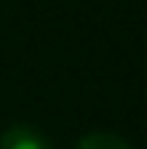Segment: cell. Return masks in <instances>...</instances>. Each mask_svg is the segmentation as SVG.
Returning a JSON list of instances; mask_svg holds the SVG:
<instances>
[{"mask_svg":"<svg viewBox=\"0 0 147 149\" xmlns=\"http://www.w3.org/2000/svg\"><path fill=\"white\" fill-rule=\"evenodd\" d=\"M77 149H132V146L126 143L123 137H117V134L92 131V134H86V137L77 143Z\"/></svg>","mask_w":147,"mask_h":149,"instance_id":"cell-2","label":"cell"},{"mask_svg":"<svg viewBox=\"0 0 147 149\" xmlns=\"http://www.w3.org/2000/svg\"><path fill=\"white\" fill-rule=\"evenodd\" d=\"M0 149H52V143L34 125H9L0 134Z\"/></svg>","mask_w":147,"mask_h":149,"instance_id":"cell-1","label":"cell"}]
</instances>
